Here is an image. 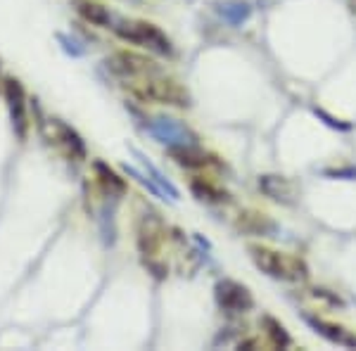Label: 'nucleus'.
I'll return each mask as SVG.
<instances>
[{"label": "nucleus", "instance_id": "f257e3e1", "mask_svg": "<svg viewBox=\"0 0 356 351\" xmlns=\"http://www.w3.org/2000/svg\"><path fill=\"white\" fill-rule=\"evenodd\" d=\"M250 256L254 261V266L261 273L271 275L275 280H304L309 275V268L304 266L302 259L283 254V252L268 250L264 245H250Z\"/></svg>", "mask_w": 356, "mask_h": 351}, {"label": "nucleus", "instance_id": "f03ea898", "mask_svg": "<svg viewBox=\"0 0 356 351\" xmlns=\"http://www.w3.org/2000/svg\"><path fill=\"white\" fill-rule=\"evenodd\" d=\"M134 95H138L140 100H152V102H169V105H178V107H188L191 105V97H188L186 90L181 88L176 81H169V79H147V81H140L134 85Z\"/></svg>", "mask_w": 356, "mask_h": 351}, {"label": "nucleus", "instance_id": "7ed1b4c3", "mask_svg": "<svg viewBox=\"0 0 356 351\" xmlns=\"http://www.w3.org/2000/svg\"><path fill=\"white\" fill-rule=\"evenodd\" d=\"M117 33L129 43H147V45H152L154 50H159V53H164V55L171 53L169 38H166L154 24H147V22L122 24V26H117Z\"/></svg>", "mask_w": 356, "mask_h": 351}, {"label": "nucleus", "instance_id": "20e7f679", "mask_svg": "<svg viewBox=\"0 0 356 351\" xmlns=\"http://www.w3.org/2000/svg\"><path fill=\"white\" fill-rule=\"evenodd\" d=\"M216 302L223 311H231V313H243V311H250L254 307L250 290L245 285L235 283V280H221L216 285Z\"/></svg>", "mask_w": 356, "mask_h": 351}, {"label": "nucleus", "instance_id": "39448f33", "mask_svg": "<svg viewBox=\"0 0 356 351\" xmlns=\"http://www.w3.org/2000/svg\"><path fill=\"white\" fill-rule=\"evenodd\" d=\"M5 100H8V107H10V117H13V126L17 131L19 138H26V129H29V122H26V95H24V88L17 79H8L5 81Z\"/></svg>", "mask_w": 356, "mask_h": 351}, {"label": "nucleus", "instance_id": "423d86ee", "mask_svg": "<svg viewBox=\"0 0 356 351\" xmlns=\"http://www.w3.org/2000/svg\"><path fill=\"white\" fill-rule=\"evenodd\" d=\"M147 129L159 142H166V145H195V133L174 119H154Z\"/></svg>", "mask_w": 356, "mask_h": 351}, {"label": "nucleus", "instance_id": "0eeeda50", "mask_svg": "<svg viewBox=\"0 0 356 351\" xmlns=\"http://www.w3.org/2000/svg\"><path fill=\"white\" fill-rule=\"evenodd\" d=\"M112 69L119 74H129V76H145V74H154V62L136 53H119L112 60Z\"/></svg>", "mask_w": 356, "mask_h": 351}, {"label": "nucleus", "instance_id": "6e6552de", "mask_svg": "<svg viewBox=\"0 0 356 351\" xmlns=\"http://www.w3.org/2000/svg\"><path fill=\"white\" fill-rule=\"evenodd\" d=\"M307 320L312 323V327L318 332V335H323L325 339H330V342L342 344V347H356V335L354 332H349L347 327L335 325V323L323 320V318H316V316H307Z\"/></svg>", "mask_w": 356, "mask_h": 351}, {"label": "nucleus", "instance_id": "1a4fd4ad", "mask_svg": "<svg viewBox=\"0 0 356 351\" xmlns=\"http://www.w3.org/2000/svg\"><path fill=\"white\" fill-rule=\"evenodd\" d=\"M171 157L176 159L181 166L186 169H204V166L211 164V157L202 149H197L195 145H176L171 147Z\"/></svg>", "mask_w": 356, "mask_h": 351}, {"label": "nucleus", "instance_id": "9d476101", "mask_svg": "<svg viewBox=\"0 0 356 351\" xmlns=\"http://www.w3.org/2000/svg\"><path fill=\"white\" fill-rule=\"evenodd\" d=\"M74 5H76V13L81 15L86 22H90V24H95V26H110L112 17L107 13L105 5L95 3V0H76Z\"/></svg>", "mask_w": 356, "mask_h": 351}, {"label": "nucleus", "instance_id": "9b49d317", "mask_svg": "<svg viewBox=\"0 0 356 351\" xmlns=\"http://www.w3.org/2000/svg\"><path fill=\"white\" fill-rule=\"evenodd\" d=\"M138 245H140L143 254L152 256L159 252V247H162V226H159V221L152 223H145L140 230V238H138Z\"/></svg>", "mask_w": 356, "mask_h": 351}, {"label": "nucleus", "instance_id": "f8f14e48", "mask_svg": "<svg viewBox=\"0 0 356 351\" xmlns=\"http://www.w3.org/2000/svg\"><path fill=\"white\" fill-rule=\"evenodd\" d=\"M261 325H264V335H266L268 339V344L275 349H285V347H290V335H288V330H285L283 325L278 323L275 318H271V316H264V320H261Z\"/></svg>", "mask_w": 356, "mask_h": 351}, {"label": "nucleus", "instance_id": "ddd939ff", "mask_svg": "<svg viewBox=\"0 0 356 351\" xmlns=\"http://www.w3.org/2000/svg\"><path fill=\"white\" fill-rule=\"evenodd\" d=\"M219 13L223 15V19H228L231 24H243L250 17V5L243 0H231V3H221Z\"/></svg>", "mask_w": 356, "mask_h": 351}, {"label": "nucleus", "instance_id": "4468645a", "mask_svg": "<svg viewBox=\"0 0 356 351\" xmlns=\"http://www.w3.org/2000/svg\"><path fill=\"white\" fill-rule=\"evenodd\" d=\"M60 138H62V142L67 145V149H69V154H72V157H76V159L86 157V145H83L81 138H79L76 131L69 129V126H65V124H60Z\"/></svg>", "mask_w": 356, "mask_h": 351}, {"label": "nucleus", "instance_id": "2eb2a0df", "mask_svg": "<svg viewBox=\"0 0 356 351\" xmlns=\"http://www.w3.org/2000/svg\"><path fill=\"white\" fill-rule=\"evenodd\" d=\"M193 193L197 195L200 199H211V202H221V199H226V193H221L216 186H211L209 181H204V178H197V181H193Z\"/></svg>", "mask_w": 356, "mask_h": 351}, {"label": "nucleus", "instance_id": "dca6fc26", "mask_svg": "<svg viewBox=\"0 0 356 351\" xmlns=\"http://www.w3.org/2000/svg\"><path fill=\"white\" fill-rule=\"evenodd\" d=\"M95 171H97V176H100V181L105 183V186L110 188V190H114V193H124V190H126V183L117 174H114L112 169H107L105 164L97 162L95 164Z\"/></svg>", "mask_w": 356, "mask_h": 351}, {"label": "nucleus", "instance_id": "f3484780", "mask_svg": "<svg viewBox=\"0 0 356 351\" xmlns=\"http://www.w3.org/2000/svg\"><path fill=\"white\" fill-rule=\"evenodd\" d=\"M140 159H143V157H140ZM143 164H145L147 174H150V176L154 178V186H159V190H162V193H169V197H171V199H176V197H178L176 188H174V186H171V183H169V181H166V178H164L162 174H159V171H157V169H154V166H152L150 162H147V159H143Z\"/></svg>", "mask_w": 356, "mask_h": 351}]
</instances>
